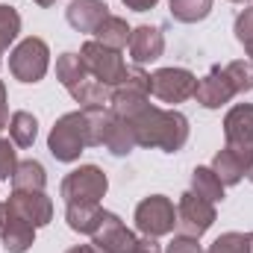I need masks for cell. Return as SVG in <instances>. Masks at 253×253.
I'll list each match as a JSON object with an SVG mask.
<instances>
[{
  "instance_id": "obj_1",
  "label": "cell",
  "mask_w": 253,
  "mask_h": 253,
  "mask_svg": "<svg viewBox=\"0 0 253 253\" xmlns=\"http://www.w3.org/2000/svg\"><path fill=\"white\" fill-rule=\"evenodd\" d=\"M135 141L141 147H159L165 153H177L189 141V118L174 112V109H159V106H144L135 118Z\"/></svg>"
},
{
  "instance_id": "obj_2",
  "label": "cell",
  "mask_w": 253,
  "mask_h": 253,
  "mask_svg": "<svg viewBox=\"0 0 253 253\" xmlns=\"http://www.w3.org/2000/svg\"><path fill=\"white\" fill-rule=\"evenodd\" d=\"M85 147H91L85 112H68V115H62V118L56 121V126L50 129L47 150H50L59 162H74V159H80V153H83Z\"/></svg>"
},
{
  "instance_id": "obj_3",
  "label": "cell",
  "mask_w": 253,
  "mask_h": 253,
  "mask_svg": "<svg viewBox=\"0 0 253 253\" xmlns=\"http://www.w3.org/2000/svg\"><path fill=\"white\" fill-rule=\"evenodd\" d=\"M80 59H83L85 71H88L97 83H103V85H109V88L121 85L126 80V71H129L126 62H124V56H121V50L106 47V44H100L97 39L83 44Z\"/></svg>"
},
{
  "instance_id": "obj_4",
  "label": "cell",
  "mask_w": 253,
  "mask_h": 253,
  "mask_svg": "<svg viewBox=\"0 0 253 253\" xmlns=\"http://www.w3.org/2000/svg\"><path fill=\"white\" fill-rule=\"evenodd\" d=\"M147 97H150V74H144L141 68H129L126 71V80L121 85L112 88L109 106H112V112L118 118L132 121L147 106Z\"/></svg>"
},
{
  "instance_id": "obj_5",
  "label": "cell",
  "mask_w": 253,
  "mask_h": 253,
  "mask_svg": "<svg viewBox=\"0 0 253 253\" xmlns=\"http://www.w3.org/2000/svg\"><path fill=\"white\" fill-rule=\"evenodd\" d=\"M47 65H50V50L44 39H36V36L24 39L9 56V71L21 83H39L47 74Z\"/></svg>"
},
{
  "instance_id": "obj_6",
  "label": "cell",
  "mask_w": 253,
  "mask_h": 253,
  "mask_svg": "<svg viewBox=\"0 0 253 253\" xmlns=\"http://www.w3.org/2000/svg\"><path fill=\"white\" fill-rule=\"evenodd\" d=\"M135 227L141 230V236L159 239L174 233L177 227V209L165 194H150L135 206Z\"/></svg>"
},
{
  "instance_id": "obj_7",
  "label": "cell",
  "mask_w": 253,
  "mask_h": 253,
  "mask_svg": "<svg viewBox=\"0 0 253 253\" xmlns=\"http://www.w3.org/2000/svg\"><path fill=\"white\" fill-rule=\"evenodd\" d=\"M106 186V174L97 165H80L62 180V197L65 203H100Z\"/></svg>"
},
{
  "instance_id": "obj_8",
  "label": "cell",
  "mask_w": 253,
  "mask_h": 253,
  "mask_svg": "<svg viewBox=\"0 0 253 253\" xmlns=\"http://www.w3.org/2000/svg\"><path fill=\"white\" fill-rule=\"evenodd\" d=\"M197 77L186 68H159L150 74V94L162 103H183L194 97Z\"/></svg>"
},
{
  "instance_id": "obj_9",
  "label": "cell",
  "mask_w": 253,
  "mask_h": 253,
  "mask_svg": "<svg viewBox=\"0 0 253 253\" xmlns=\"http://www.w3.org/2000/svg\"><path fill=\"white\" fill-rule=\"evenodd\" d=\"M215 224V206L203 197H197L194 191H186L177 203V227L186 233V236H194L200 239L209 227Z\"/></svg>"
},
{
  "instance_id": "obj_10",
  "label": "cell",
  "mask_w": 253,
  "mask_h": 253,
  "mask_svg": "<svg viewBox=\"0 0 253 253\" xmlns=\"http://www.w3.org/2000/svg\"><path fill=\"white\" fill-rule=\"evenodd\" d=\"M91 245L100 253H135L138 251V239L121 224L118 215L106 212V218L100 221V227L91 236Z\"/></svg>"
},
{
  "instance_id": "obj_11",
  "label": "cell",
  "mask_w": 253,
  "mask_h": 253,
  "mask_svg": "<svg viewBox=\"0 0 253 253\" xmlns=\"http://www.w3.org/2000/svg\"><path fill=\"white\" fill-rule=\"evenodd\" d=\"M0 239L9 253H27L33 248L36 227L30 221H24L18 212H12L9 203H0Z\"/></svg>"
},
{
  "instance_id": "obj_12",
  "label": "cell",
  "mask_w": 253,
  "mask_h": 253,
  "mask_svg": "<svg viewBox=\"0 0 253 253\" xmlns=\"http://www.w3.org/2000/svg\"><path fill=\"white\" fill-rule=\"evenodd\" d=\"M9 209L18 212L24 221H30L33 227H44L50 218H53V203L44 191H21V189H12L9 194Z\"/></svg>"
},
{
  "instance_id": "obj_13",
  "label": "cell",
  "mask_w": 253,
  "mask_h": 253,
  "mask_svg": "<svg viewBox=\"0 0 253 253\" xmlns=\"http://www.w3.org/2000/svg\"><path fill=\"white\" fill-rule=\"evenodd\" d=\"M251 162H253V147H233V144H227V147L212 159V171L218 174V180H221L224 186H236V183L248 174Z\"/></svg>"
},
{
  "instance_id": "obj_14",
  "label": "cell",
  "mask_w": 253,
  "mask_h": 253,
  "mask_svg": "<svg viewBox=\"0 0 253 253\" xmlns=\"http://www.w3.org/2000/svg\"><path fill=\"white\" fill-rule=\"evenodd\" d=\"M194 97H197L200 106H206V109H218V106H224V103H230V100L236 97V88L230 85L224 68H212L203 80H197V85H194Z\"/></svg>"
},
{
  "instance_id": "obj_15",
  "label": "cell",
  "mask_w": 253,
  "mask_h": 253,
  "mask_svg": "<svg viewBox=\"0 0 253 253\" xmlns=\"http://www.w3.org/2000/svg\"><path fill=\"white\" fill-rule=\"evenodd\" d=\"M129 56L135 65H147V62H156L165 50V39L156 27H135L129 33Z\"/></svg>"
},
{
  "instance_id": "obj_16",
  "label": "cell",
  "mask_w": 253,
  "mask_h": 253,
  "mask_svg": "<svg viewBox=\"0 0 253 253\" xmlns=\"http://www.w3.org/2000/svg\"><path fill=\"white\" fill-rule=\"evenodd\" d=\"M224 135L233 147H253V103H239L227 112Z\"/></svg>"
},
{
  "instance_id": "obj_17",
  "label": "cell",
  "mask_w": 253,
  "mask_h": 253,
  "mask_svg": "<svg viewBox=\"0 0 253 253\" xmlns=\"http://www.w3.org/2000/svg\"><path fill=\"white\" fill-rule=\"evenodd\" d=\"M106 15H109V6L103 0H74L68 6V24L77 33H94Z\"/></svg>"
},
{
  "instance_id": "obj_18",
  "label": "cell",
  "mask_w": 253,
  "mask_h": 253,
  "mask_svg": "<svg viewBox=\"0 0 253 253\" xmlns=\"http://www.w3.org/2000/svg\"><path fill=\"white\" fill-rule=\"evenodd\" d=\"M65 218H68V227H71L74 233H88V236H94V230L100 227V221L106 218V212L100 209V203H68Z\"/></svg>"
},
{
  "instance_id": "obj_19",
  "label": "cell",
  "mask_w": 253,
  "mask_h": 253,
  "mask_svg": "<svg viewBox=\"0 0 253 253\" xmlns=\"http://www.w3.org/2000/svg\"><path fill=\"white\" fill-rule=\"evenodd\" d=\"M103 144L109 147V153H115V156H126L138 141H135V129H132V121H126V118H112V124L106 129V138H103Z\"/></svg>"
},
{
  "instance_id": "obj_20",
  "label": "cell",
  "mask_w": 253,
  "mask_h": 253,
  "mask_svg": "<svg viewBox=\"0 0 253 253\" xmlns=\"http://www.w3.org/2000/svg\"><path fill=\"white\" fill-rule=\"evenodd\" d=\"M47 186V174L42 168V162L36 159H24L18 162L15 174H12V189H21V191H44Z\"/></svg>"
},
{
  "instance_id": "obj_21",
  "label": "cell",
  "mask_w": 253,
  "mask_h": 253,
  "mask_svg": "<svg viewBox=\"0 0 253 253\" xmlns=\"http://www.w3.org/2000/svg\"><path fill=\"white\" fill-rule=\"evenodd\" d=\"M56 77H59V83L68 91H77L85 80H91V74L85 71V65H83V59L77 53H62L56 59Z\"/></svg>"
},
{
  "instance_id": "obj_22",
  "label": "cell",
  "mask_w": 253,
  "mask_h": 253,
  "mask_svg": "<svg viewBox=\"0 0 253 253\" xmlns=\"http://www.w3.org/2000/svg\"><path fill=\"white\" fill-rule=\"evenodd\" d=\"M129 27H126L124 18H118V15H106L103 21H100V27L94 30V36H97V42L100 44H106V47H115V50H121L129 44Z\"/></svg>"
},
{
  "instance_id": "obj_23",
  "label": "cell",
  "mask_w": 253,
  "mask_h": 253,
  "mask_svg": "<svg viewBox=\"0 0 253 253\" xmlns=\"http://www.w3.org/2000/svg\"><path fill=\"white\" fill-rule=\"evenodd\" d=\"M191 191L197 197L209 200V203L224 200V183L218 180V174L212 168H194V174H191Z\"/></svg>"
},
{
  "instance_id": "obj_24",
  "label": "cell",
  "mask_w": 253,
  "mask_h": 253,
  "mask_svg": "<svg viewBox=\"0 0 253 253\" xmlns=\"http://www.w3.org/2000/svg\"><path fill=\"white\" fill-rule=\"evenodd\" d=\"M36 132H39V121L30 112H15L9 118V135H12V141L18 147H33Z\"/></svg>"
},
{
  "instance_id": "obj_25",
  "label": "cell",
  "mask_w": 253,
  "mask_h": 253,
  "mask_svg": "<svg viewBox=\"0 0 253 253\" xmlns=\"http://www.w3.org/2000/svg\"><path fill=\"white\" fill-rule=\"evenodd\" d=\"M212 0H171V15L183 24H197L209 15Z\"/></svg>"
},
{
  "instance_id": "obj_26",
  "label": "cell",
  "mask_w": 253,
  "mask_h": 253,
  "mask_svg": "<svg viewBox=\"0 0 253 253\" xmlns=\"http://www.w3.org/2000/svg\"><path fill=\"white\" fill-rule=\"evenodd\" d=\"M224 74H227L230 85L236 88V94H245V91L253 88V62L251 59H236V62H230L224 68Z\"/></svg>"
},
{
  "instance_id": "obj_27",
  "label": "cell",
  "mask_w": 253,
  "mask_h": 253,
  "mask_svg": "<svg viewBox=\"0 0 253 253\" xmlns=\"http://www.w3.org/2000/svg\"><path fill=\"white\" fill-rule=\"evenodd\" d=\"M21 33V15L12 6H0V56Z\"/></svg>"
},
{
  "instance_id": "obj_28",
  "label": "cell",
  "mask_w": 253,
  "mask_h": 253,
  "mask_svg": "<svg viewBox=\"0 0 253 253\" xmlns=\"http://www.w3.org/2000/svg\"><path fill=\"white\" fill-rule=\"evenodd\" d=\"M206 253H251V233H224Z\"/></svg>"
},
{
  "instance_id": "obj_29",
  "label": "cell",
  "mask_w": 253,
  "mask_h": 253,
  "mask_svg": "<svg viewBox=\"0 0 253 253\" xmlns=\"http://www.w3.org/2000/svg\"><path fill=\"white\" fill-rule=\"evenodd\" d=\"M236 39L245 44V50H248V56H251V62H253V6H248L236 18Z\"/></svg>"
},
{
  "instance_id": "obj_30",
  "label": "cell",
  "mask_w": 253,
  "mask_h": 253,
  "mask_svg": "<svg viewBox=\"0 0 253 253\" xmlns=\"http://www.w3.org/2000/svg\"><path fill=\"white\" fill-rule=\"evenodd\" d=\"M15 168H18V156L12 150V144L0 138V180H12Z\"/></svg>"
},
{
  "instance_id": "obj_31",
  "label": "cell",
  "mask_w": 253,
  "mask_h": 253,
  "mask_svg": "<svg viewBox=\"0 0 253 253\" xmlns=\"http://www.w3.org/2000/svg\"><path fill=\"white\" fill-rule=\"evenodd\" d=\"M165 253H203V248L197 245V239H194V236L180 233V236H174V239H171V245H168V251H165Z\"/></svg>"
},
{
  "instance_id": "obj_32",
  "label": "cell",
  "mask_w": 253,
  "mask_h": 253,
  "mask_svg": "<svg viewBox=\"0 0 253 253\" xmlns=\"http://www.w3.org/2000/svg\"><path fill=\"white\" fill-rule=\"evenodd\" d=\"M159 0H124L126 9H132V12H147V9H153Z\"/></svg>"
},
{
  "instance_id": "obj_33",
  "label": "cell",
  "mask_w": 253,
  "mask_h": 253,
  "mask_svg": "<svg viewBox=\"0 0 253 253\" xmlns=\"http://www.w3.org/2000/svg\"><path fill=\"white\" fill-rule=\"evenodd\" d=\"M135 253H162L159 251V245H156V239H150V236H144V239H138V251Z\"/></svg>"
},
{
  "instance_id": "obj_34",
  "label": "cell",
  "mask_w": 253,
  "mask_h": 253,
  "mask_svg": "<svg viewBox=\"0 0 253 253\" xmlns=\"http://www.w3.org/2000/svg\"><path fill=\"white\" fill-rule=\"evenodd\" d=\"M9 121V109H6V88H3V83H0V129L6 126Z\"/></svg>"
},
{
  "instance_id": "obj_35",
  "label": "cell",
  "mask_w": 253,
  "mask_h": 253,
  "mask_svg": "<svg viewBox=\"0 0 253 253\" xmlns=\"http://www.w3.org/2000/svg\"><path fill=\"white\" fill-rule=\"evenodd\" d=\"M68 253H100L94 245H80V248H71Z\"/></svg>"
},
{
  "instance_id": "obj_36",
  "label": "cell",
  "mask_w": 253,
  "mask_h": 253,
  "mask_svg": "<svg viewBox=\"0 0 253 253\" xmlns=\"http://www.w3.org/2000/svg\"><path fill=\"white\" fill-rule=\"evenodd\" d=\"M36 3H39V6H53L56 0H36Z\"/></svg>"
},
{
  "instance_id": "obj_37",
  "label": "cell",
  "mask_w": 253,
  "mask_h": 253,
  "mask_svg": "<svg viewBox=\"0 0 253 253\" xmlns=\"http://www.w3.org/2000/svg\"><path fill=\"white\" fill-rule=\"evenodd\" d=\"M245 177H248V180L253 183V162H251V168H248V174H245Z\"/></svg>"
},
{
  "instance_id": "obj_38",
  "label": "cell",
  "mask_w": 253,
  "mask_h": 253,
  "mask_svg": "<svg viewBox=\"0 0 253 253\" xmlns=\"http://www.w3.org/2000/svg\"><path fill=\"white\" fill-rule=\"evenodd\" d=\"M251 253H253V233H251Z\"/></svg>"
},
{
  "instance_id": "obj_39",
  "label": "cell",
  "mask_w": 253,
  "mask_h": 253,
  "mask_svg": "<svg viewBox=\"0 0 253 253\" xmlns=\"http://www.w3.org/2000/svg\"><path fill=\"white\" fill-rule=\"evenodd\" d=\"M233 3H245V0H233Z\"/></svg>"
}]
</instances>
